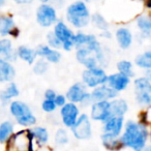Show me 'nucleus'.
Returning <instances> with one entry per match:
<instances>
[{
  "label": "nucleus",
  "instance_id": "nucleus-1",
  "mask_svg": "<svg viewBox=\"0 0 151 151\" xmlns=\"http://www.w3.org/2000/svg\"><path fill=\"white\" fill-rule=\"evenodd\" d=\"M149 128L144 121L127 120L120 136L123 148H129L132 151H143L148 143Z\"/></svg>",
  "mask_w": 151,
  "mask_h": 151
},
{
  "label": "nucleus",
  "instance_id": "nucleus-2",
  "mask_svg": "<svg viewBox=\"0 0 151 151\" xmlns=\"http://www.w3.org/2000/svg\"><path fill=\"white\" fill-rule=\"evenodd\" d=\"M65 22L77 30H83L90 24L91 12L87 2L75 0L66 5L64 12Z\"/></svg>",
  "mask_w": 151,
  "mask_h": 151
},
{
  "label": "nucleus",
  "instance_id": "nucleus-3",
  "mask_svg": "<svg viewBox=\"0 0 151 151\" xmlns=\"http://www.w3.org/2000/svg\"><path fill=\"white\" fill-rule=\"evenodd\" d=\"M9 112L17 123L23 127L29 128L36 124V117L30 107L21 101H13L9 104Z\"/></svg>",
  "mask_w": 151,
  "mask_h": 151
},
{
  "label": "nucleus",
  "instance_id": "nucleus-4",
  "mask_svg": "<svg viewBox=\"0 0 151 151\" xmlns=\"http://www.w3.org/2000/svg\"><path fill=\"white\" fill-rule=\"evenodd\" d=\"M34 143L29 128H26L12 134L6 142V148L7 151H35Z\"/></svg>",
  "mask_w": 151,
  "mask_h": 151
},
{
  "label": "nucleus",
  "instance_id": "nucleus-5",
  "mask_svg": "<svg viewBox=\"0 0 151 151\" xmlns=\"http://www.w3.org/2000/svg\"><path fill=\"white\" fill-rule=\"evenodd\" d=\"M36 23L42 28H50L59 20L57 7L53 3H40L35 11Z\"/></svg>",
  "mask_w": 151,
  "mask_h": 151
},
{
  "label": "nucleus",
  "instance_id": "nucleus-6",
  "mask_svg": "<svg viewBox=\"0 0 151 151\" xmlns=\"http://www.w3.org/2000/svg\"><path fill=\"white\" fill-rule=\"evenodd\" d=\"M65 96L67 99V101L77 104V105H80L82 107H90V105L92 104L90 92L82 82L73 83L67 89Z\"/></svg>",
  "mask_w": 151,
  "mask_h": 151
},
{
  "label": "nucleus",
  "instance_id": "nucleus-7",
  "mask_svg": "<svg viewBox=\"0 0 151 151\" xmlns=\"http://www.w3.org/2000/svg\"><path fill=\"white\" fill-rule=\"evenodd\" d=\"M53 32L58 37V40L62 44V50L65 52H70L75 49L73 38H75L76 32L73 29L63 20H58L54 26H53Z\"/></svg>",
  "mask_w": 151,
  "mask_h": 151
},
{
  "label": "nucleus",
  "instance_id": "nucleus-8",
  "mask_svg": "<svg viewBox=\"0 0 151 151\" xmlns=\"http://www.w3.org/2000/svg\"><path fill=\"white\" fill-rule=\"evenodd\" d=\"M134 99L142 108H151V83L145 77H139L134 81Z\"/></svg>",
  "mask_w": 151,
  "mask_h": 151
},
{
  "label": "nucleus",
  "instance_id": "nucleus-9",
  "mask_svg": "<svg viewBox=\"0 0 151 151\" xmlns=\"http://www.w3.org/2000/svg\"><path fill=\"white\" fill-rule=\"evenodd\" d=\"M108 73L103 66L85 68L82 73V83L88 89H93L107 83Z\"/></svg>",
  "mask_w": 151,
  "mask_h": 151
},
{
  "label": "nucleus",
  "instance_id": "nucleus-10",
  "mask_svg": "<svg viewBox=\"0 0 151 151\" xmlns=\"http://www.w3.org/2000/svg\"><path fill=\"white\" fill-rule=\"evenodd\" d=\"M70 129L73 136L77 140L85 141L90 139L92 136V124L89 115H87L86 113L81 114Z\"/></svg>",
  "mask_w": 151,
  "mask_h": 151
},
{
  "label": "nucleus",
  "instance_id": "nucleus-11",
  "mask_svg": "<svg viewBox=\"0 0 151 151\" xmlns=\"http://www.w3.org/2000/svg\"><path fill=\"white\" fill-rule=\"evenodd\" d=\"M123 116H113L107 121L103 122V132L101 138H120L124 128Z\"/></svg>",
  "mask_w": 151,
  "mask_h": 151
},
{
  "label": "nucleus",
  "instance_id": "nucleus-12",
  "mask_svg": "<svg viewBox=\"0 0 151 151\" xmlns=\"http://www.w3.org/2000/svg\"><path fill=\"white\" fill-rule=\"evenodd\" d=\"M89 117L91 120L96 122H105L111 117H113L111 108V101H94L90 105V114Z\"/></svg>",
  "mask_w": 151,
  "mask_h": 151
},
{
  "label": "nucleus",
  "instance_id": "nucleus-13",
  "mask_svg": "<svg viewBox=\"0 0 151 151\" xmlns=\"http://www.w3.org/2000/svg\"><path fill=\"white\" fill-rule=\"evenodd\" d=\"M60 119L62 124L67 128H71L76 121L78 120L79 116L81 115L80 107L77 104L67 101L63 107L60 108Z\"/></svg>",
  "mask_w": 151,
  "mask_h": 151
},
{
  "label": "nucleus",
  "instance_id": "nucleus-14",
  "mask_svg": "<svg viewBox=\"0 0 151 151\" xmlns=\"http://www.w3.org/2000/svg\"><path fill=\"white\" fill-rule=\"evenodd\" d=\"M20 33L21 31L16 25L13 16L7 14H0V38L7 36L17 38L19 37Z\"/></svg>",
  "mask_w": 151,
  "mask_h": 151
},
{
  "label": "nucleus",
  "instance_id": "nucleus-15",
  "mask_svg": "<svg viewBox=\"0 0 151 151\" xmlns=\"http://www.w3.org/2000/svg\"><path fill=\"white\" fill-rule=\"evenodd\" d=\"M76 59L80 64H82L85 68H92L95 66H99V61L96 59V55L90 49L81 47L76 49Z\"/></svg>",
  "mask_w": 151,
  "mask_h": 151
},
{
  "label": "nucleus",
  "instance_id": "nucleus-16",
  "mask_svg": "<svg viewBox=\"0 0 151 151\" xmlns=\"http://www.w3.org/2000/svg\"><path fill=\"white\" fill-rule=\"evenodd\" d=\"M130 82H132V79L127 76L123 75V73H114L111 75H108L107 78V83L106 84L108 86H110L112 89L116 91V92H121L124 91L128 86H129Z\"/></svg>",
  "mask_w": 151,
  "mask_h": 151
},
{
  "label": "nucleus",
  "instance_id": "nucleus-17",
  "mask_svg": "<svg viewBox=\"0 0 151 151\" xmlns=\"http://www.w3.org/2000/svg\"><path fill=\"white\" fill-rule=\"evenodd\" d=\"M90 95L92 103H94V101H112V99L118 97V92H116L114 89H112L107 84H103L91 89Z\"/></svg>",
  "mask_w": 151,
  "mask_h": 151
},
{
  "label": "nucleus",
  "instance_id": "nucleus-18",
  "mask_svg": "<svg viewBox=\"0 0 151 151\" xmlns=\"http://www.w3.org/2000/svg\"><path fill=\"white\" fill-rule=\"evenodd\" d=\"M35 51H36V54H37V57L45 59L49 63H53V64L59 63L61 58H62V54H61L60 51L51 48L47 44L37 46Z\"/></svg>",
  "mask_w": 151,
  "mask_h": 151
},
{
  "label": "nucleus",
  "instance_id": "nucleus-19",
  "mask_svg": "<svg viewBox=\"0 0 151 151\" xmlns=\"http://www.w3.org/2000/svg\"><path fill=\"white\" fill-rule=\"evenodd\" d=\"M115 40L117 42V45L122 50H127L132 46L134 42V34L129 28L125 26L117 28L115 31Z\"/></svg>",
  "mask_w": 151,
  "mask_h": 151
},
{
  "label": "nucleus",
  "instance_id": "nucleus-20",
  "mask_svg": "<svg viewBox=\"0 0 151 151\" xmlns=\"http://www.w3.org/2000/svg\"><path fill=\"white\" fill-rule=\"evenodd\" d=\"M136 26L143 38L151 36V12L142 14L136 19Z\"/></svg>",
  "mask_w": 151,
  "mask_h": 151
},
{
  "label": "nucleus",
  "instance_id": "nucleus-21",
  "mask_svg": "<svg viewBox=\"0 0 151 151\" xmlns=\"http://www.w3.org/2000/svg\"><path fill=\"white\" fill-rule=\"evenodd\" d=\"M0 58H3L9 62H14L17 60V51L14 49L13 42L9 38H0Z\"/></svg>",
  "mask_w": 151,
  "mask_h": 151
},
{
  "label": "nucleus",
  "instance_id": "nucleus-22",
  "mask_svg": "<svg viewBox=\"0 0 151 151\" xmlns=\"http://www.w3.org/2000/svg\"><path fill=\"white\" fill-rule=\"evenodd\" d=\"M16 76V69L12 62L0 58V83H11Z\"/></svg>",
  "mask_w": 151,
  "mask_h": 151
},
{
  "label": "nucleus",
  "instance_id": "nucleus-23",
  "mask_svg": "<svg viewBox=\"0 0 151 151\" xmlns=\"http://www.w3.org/2000/svg\"><path fill=\"white\" fill-rule=\"evenodd\" d=\"M29 130L34 142L37 145L42 146V145L48 144L50 134H49V132L46 127H44V126H32V127H29Z\"/></svg>",
  "mask_w": 151,
  "mask_h": 151
},
{
  "label": "nucleus",
  "instance_id": "nucleus-24",
  "mask_svg": "<svg viewBox=\"0 0 151 151\" xmlns=\"http://www.w3.org/2000/svg\"><path fill=\"white\" fill-rule=\"evenodd\" d=\"M17 55L18 58H20L21 60L25 61L26 63L32 65L35 62L36 58H37V54H36L35 49H32L28 46H19L17 50Z\"/></svg>",
  "mask_w": 151,
  "mask_h": 151
},
{
  "label": "nucleus",
  "instance_id": "nucleus-25",
  "mask_svg": "<svg viewBox=\"0 0 151 151\" xmlns=\"http://www.w3.org/2000/svg\"><path fill=\"white\" fill-rule=\"evenodd\" d=\"M111 108L113 116H125L128 111V104L123 99H116L111 101Z\"/></svg>",
  "mask_w": 151,
  "mask_h": 151
},
{
  "label": "nucleus",
  "instance_id": "nucleus-26",
  "mask_svg": "<svg viewBox=\"0 0 151 151\" xmlns=\"http://www.w3.org/2000/svg\"><path fill=\"white\" fill-rule=\"evenodd\" d=\"M90 24H92L93 27H95L97 30H99L101 32L110 30V23L108 22V20L99 13L91 14Z\"/></svg>",
  "mask_w": 151,
  "mask_h": 151
},
{
  "label": "nucleus",
  "instance_id": "nucleus-27",
  "mask_svg": "<svg viewBox=\"0 0 151 151\" xmlns=\"http://www.w3.org/2000/svg\"><path fill=\"white\" fill-rule=\"evenodd\" d=\"M19 94H20V90L18 88L17 84L11 82L5 87L4 90L0 93V99L3 103H6V101H9L13 99H16L17 96H19Z\"/></svg>",
  "mask_w": 151,
  "mask_h": 151
},
{
  "label": "nucleus",
  "instance_id": "nucleus-28",
  "mask_svg": "<svg viewBox=\"0 0 151 151\" xmlns=\"http://www.w3.org/2000/svg\"><path fill=\"white\" fill-rule=\"evenodd\" d=\"M134 64L144 70L151 69V49L139 54L134 58Z\"/></svg>",
  "mask_w": 151,
  "mask_h": 151
},
{
  "label": "nucleus",
  "instance_id": "nucleus-29",
  "mask_svg": "<svg viewBox=\"0 0 151 151\" xmlns=\"http://www.w3.org/2000/svg\"><path fill=\"white\" fill-rule=\"evenodd\" d=\"M14 134V123L9 120L0 124V144H4Z\"/></svg>",
  "mask_w": 151,
  "mask_h": 151
},
{
  "label": "nucleus",
  "instance_id": "nucleus-30",
  "mask_svg": "<svg viewBox=\"0 0 151 151\" xmlns=\"http://www.w3.org/2000/svg\"><path fill=\"white\" fill-rule=\"evenodd\" d=\"M116 67H117V71L123 73V75L129 77L130 79L134 77V63L129 60H120L117 62L116 64Z\"/></svg>",
  "mask_w": 151,
  "mask_h": 151
},
{
  "label": "nucleus",
  "instance_id": "nucleus-31",
  "mask_svg": "<svg viewBox=\"0 0 151 151\" xmlns=\"http://www.w3.org/2000/svg\"><path fill=\"white\" fill-rule=\"evenodd\" d=\"M101 143L108 151H119L123 148L120 138H101Z\"/></svg>",
  "mask_w": 151,
  "mask_h": 151
},
{
  "label": "nucleus",
  "instance_id": "nucleus-32",
  "mask_svg": "<svg viewBox=\"0 0 151 151\" xmlns=\"http://www.w3.org/2000/svg\"><path fill=\"white\" fill-rule=\"evenodd\" d=\"M54 142L56 146L62 147L68 144L69 142V134L65 128H58L55 132Z\"/></svg>",
  "mask_w": 151,
  "mask_h": 151
},
{
  "label": "nucleus",
  "instance_id": "nucleus-33",
  "mask_svg": "<svg viewBox=\"0 0 151 151\" xmlns=\"http://www.w3.org/2000/svg\"><path fill=\"white\" fill-rule=\"evenodd\" d=\"M49 64H50V63L45 60V59H42V58L36 59L35 62L32 64L33 65V73L38 76L44 75V73H46L47 71H48Z\"/></svg>",
  "mask_w": 151,
  "mask_h": 151
},
{
  "label": "nucleus",
  "instance_id": "nucleus-34",
  "mask_svg": "<svg viewBox=\"0 0 151 151\" xmlns=\"http://www.w3.org/2000/svg\"><path fill=\"white\" fill-rule=\"evenodd\" d=\"M46 40H47V45L50 46L51 48L53 49H56V50H62V44L61 42L58 40L55 33L53 31H49L47 33V36H46Z\"/></svg>",
  "mask_w": 151,
  "mask_h": 151
},
{
  "label": "nucleus",
  "instance_id": "nucleus-35",
  "mask_svg": "<svg viewBox=\"0 0 151 151\" xmlns=\"http://www.w3.org/2000/svg\"><path fill=\"white\" fill-rule=\"evenodd\" d=\"M42 109L45 113L51 114V113H54V112L56 111L57 106L53 99H45L42 103Z\"/></svg>",
  "mask_w": 151,
  "mask_h": 151
},
{
  "label": "nucleus",
  "instance_id": "nucleus-36",
  "mask_svg": "<svg viewBox=\"0 0 151 151\" xmlns=\"http://www.w3.org/2000/svg\"><path fill=\"white\" fill-rule=\"evenodd\" d=\"M54 101H55V104H56L57 108H61L67 103V99H66V96H65V94H58V93H57L56 97L54 99Z\"/></svg>",
  "mask_w": 151,
  "mask_h": 151
},
{
  "label": "nucleus",
  "instance_id": "nucleus-37",
  "mask_svg": "<svg viewBox=\"0 0 151 151\" xmlns=\"http://www.w3.org/2000/svg\"><path fill=\"white\" fill-rule=\"evenodd\" d=\"M56 95H57L56 91H55L54 89H51V88L47 89L44 93V96L46 99H53V101H54V99L56 97Z\"/></svg>",
  "mask_w": 151,
  "mask_h": 151
},
{
  "label": "nucleus",
  "instance_id": "nucleus-38",
  "mask_svg": "<svg viewBox=\"0 0 151 151\" xmlns=\"http://www.w3.org/2000/svg\"><path fill=\"white\" fill-rule=\"evenodd\" d=\"M143 5H144V9L148 12H151V0H144L143 1Z\"/></svg>",
  "mask_w": 151,
  "mask_h": 151
},
{
  "label": "nucleus",
  "instance_id": "nucleus-39",
  "mask_svg": "<svg viewBox=\"0 0 151 151\" xmlns=\"http://www.w3.org/2000/svg\"><path fill=\"white\" fill-rule=\"evenodd\" d=\"M14 1H15V3H17L19 5H26L32 2V0H14Z\"/></svg>",
  "mask_w": 151,
  "mask_h": 151
},
{
  "label": "nucleus",
  "instance_id": "nucleus-40",
  "mask_svg": "<svg viewBox=\"0 0 151 151\" xmlns=\"http://www.w3.org/2000/svg\"><path fill=\"white\" fill-rule=\"evenodd\" d=\"M101 36L103 38H111L112 37V33L110 30H107V31H101Z\"/></svg>",
  "mask_w": 151,
  "mask_h": 151
},
{
  "label": "nucleus",
  "instance_id": "nucleus-41",
  "mask_svg": "<svg viewBox=\"0 0 151 151\" xmlns=\"http://www.w3.org/2000/svg\"><path fill=\"white\" fill-rule=\"evenodd\" d=\"M144 77L151 83V69H146V70H145Z\"/></svg>",
  "mask_w": 151,
  "mask_h": 151
},
{
  "label": "nucleus",
  "instance_id": "nucleus-42",
  "mask_svg": "<svg viewBox=\"0 0 151 151\" xmlns=\"http://www.w3.org/2000/svg\"><path fill=\"white\" fill-rule=\"evenodd\" d=\"M6 1L7 0H0V9H2V7H4V5L6 4Z\"/></svg>",
  "mask_w": 151,
  "mask_h": 151
},
{
  "label": "nucleus",
  "instance_id": "nucleus-43",
  "mask_svg": "<svg viewBox=\"0 0 151 151\" xmlns=\"http://www.w3.org/2000/svg\"><path fill=\"white\" fill-rule=\"evenodd\" d=\"M40 3H51L53 0H40Z\"/></svg>",
  "mask_w": 151,
  "mask_h": 151
},
{
  "label": "nucleus",
  "instance_id": "nucleus-44",
  "mask_svg": "<svg viewBox=\"0 0 151 151\" xmlns=\"http://www.w3.org/2000/svg\"><path fill=\"white\" fill-rule=\"evenodd\" d=\"M148 141H150V144H151V128L149 129V138H148Z\"/></svg>",
  "mask_w": 151,
  "mask_h": 151
},
{
  "label": "nucleus",
  "instance_id": "nucleus-45",
  "mask_svg": "<svg viewBox=\"0 0 151 151\" xmlns=\"http://www.w3.org/2000/svg\"><path fill=\"white\" fill-rule=\"evenodd\" d=\"M81 1H84V2H89L90 0H81Z\"/></svg>",
  "mask_w": 151,
  "mask_h": 151
},
{
  "label": "nucleus",
  "instance_id": "nucleus-46",
  "mask_svg": "<svg viewBox=\"0 0 151 151\" xmlns=\"http://www.w3.org/2000/svg\"><path fill=\"white\" fill-rule=\"evenodd\" d=\"M138 1H144V0H138Z\"/></svg>",
  "mask_w": 151,
  "mask_h": 151
},
{
  "label": "nucleus",
  "instance_id": "nucleus-47",
  "mask_svg": "<svg viewBox=\"0 0 151 151\" xmlns=\"http://www.w3.org/2000/svg\"><path fill=\"white\" fill-rule=\"evenodd\" d=\"M32 1H34V0H32Z\"/></svg>",
  "mask_w": 151,
  "mask_h": 151
}]
</instances>
